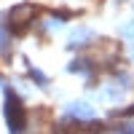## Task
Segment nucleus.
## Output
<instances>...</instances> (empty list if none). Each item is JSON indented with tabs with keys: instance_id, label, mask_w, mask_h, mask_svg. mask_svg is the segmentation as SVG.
I'll return each mask as SVG.
<instances>
[{
	"instance_id": "2",
	"label": "nucleus",
	"mask_w": 134,
	"mask_h": 134,
	"mask_svg": "<svg viewBox=\"0 0 134 134\" xmlns=\"http://www.w3.org/2000/svg\"><path fill=\"white\" fill-rule=\"evenodd\" d=\"M105 134H134V115H126V118H113L107 124Z\"/></svg>"
},
{
	"instance_id": "3",
	"label": "nucleus",
	"mask_w": 134,
	"mask_h": 134,
	"mask_svg": "<svg viewBox=\"0 0 134 134\" xmlns=\"http://www.w3.org/2000/svg\"><path fill=\"white\" fill-rule=\"evenodd\" d=\"M27 72H30V81L35 83L38 88H48V86H51V81H48V75H46V72H40L38 67H30Z\"/></svg>"
},
{
	"instance_id": "1",
	"label": "nucleus",
	"mask_w": 134,
	"mask_h": 134,
	"mask_svg": "<svg viewBox=\"0 0 134 134\" xmlns=\"http://www.w3.org/2000/svg\"><path fill=\"white\" fill-rule=\"evenodd\" d=\"M97 40H99V38H97L88 27H78V30L70 32V38H67V48L75 51V54H83L86 48H91Z\"/></svg>"
}]
</instances>
